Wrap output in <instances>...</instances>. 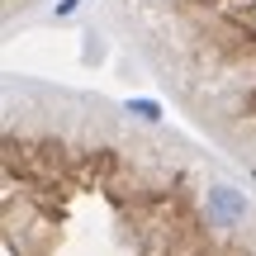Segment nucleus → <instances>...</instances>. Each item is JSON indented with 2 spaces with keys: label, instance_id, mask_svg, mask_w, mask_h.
<instances>
[{
  "label": "nucleus",
  "instance_id": "obj_2",
  "mask_svg": "<svg viewBox=\"0 0 256 256\" xmlns=\"http://www.w3.org/2000/svg\"><path fill=\"white\" fill-rule=\"evenodd\" d=\"M124 110L133 114V119H147V124H156V119H162V110H156V104H147V100H128Z\"/></svg>",
  "mask_w": 256,
  "mask_h": 256
},
{
  "label": "nucleus",
  "instance_id": "obj_3",
  "mask_svg": "<svg viewBox=\"0 0 256 256\" xmlns=\"http://www.w3.org/2000/svg\"><path fill=\"white\" fill-rule=\"evenodd\" d=\"M81 5H86V0H57V10H52V14H57V19H66L72 10H81Z\"/></svg>",
  "mask_w": 256,
  "mask_h": 256
},
{
  "label": "nucleus",
  "instance_id": "obj_1",
  "mask_svg": "<svg viewBox=\"0 0 256 256\" xmlns=\"http://www.w3.org/2000/svg\"><path fill=\"white\" fill-rule=\"evenodd\" d=\"M204 209H209V223H218V228H238V223L247 218V194L232 190V185H214L209 200H204Z\"/></svg>",
  "mask_w": 256,
  "mask_h": 256
}]
</instances>
